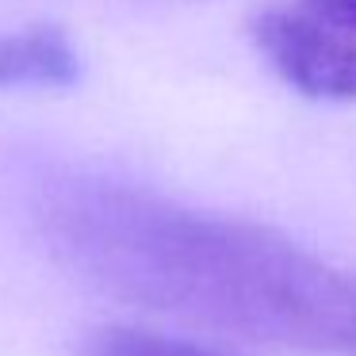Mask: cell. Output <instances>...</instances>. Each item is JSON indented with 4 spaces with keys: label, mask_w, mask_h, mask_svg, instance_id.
I'll return each instance as SVG.
<instances>
[{
    "label": "cell",
    "mask_w": 356,
    "mask_h": 356,
    "mask_svg": "<svg viewBox=\"0 0 356 356\" xmlns=\"http://www.w3.org/2000/svg\"><path fill=\"white\" fill-rule=\"evenodd\" d=\"M253 39L291 88L318 100L356 104V35L310 12H261Z\"/></svg>",
    "instance_id": "2"
},
{
    "label": "cell",
    "mask_w": 356,
    "mask_h": 356,
    "mask_svg": "<svg viewBox=\"0 0 356 356\" xmlns=\"http://www.w3.org/2000/svg\"><path fill=\"white\" fill-rule=\"evenodd\" d=\"M302 12L356 35V0H302Z\"/></svg>",
    "instance_id": "5"
},
{
    "label": "cell",
    "mask_w": 356,
    "mask_h": 356,
    "mask_svg": "<svg viewBox=\"0 0 356 356\" xmlns=\"http://www.w3.org/2000/svg\"><path fill=\"white\" fill-rule=\"evenodd\" d=\"M77 77V50L58 27L35 24L0 35V88H70Z\"/></svg>",
    "instance_id": "3"
},
{
    "label": "cell",
    "mask_w": 356,
    "mask_h": 356,
    "mask_svg": "<svg viewBox=\"0 0 356 356\" xmlns=\"http://www.w3.org/2000/svg\"><path fill=\"white\" fill-rule=\"evenodd\" d=\"M85 356H234V353L200 345V341L169 337V333L157 330H138V325H104L88 337Z\"/></svg>",
    "instance_id": "4"
},
{
    "label": "cell",
    "mask_w": 356,
    "mask_h": 356,
    "mask_svg": "<svg viewBox=\"0 0 356 356\" xmlns=\"http://www.w3.org/2000/svg\"><path fill=\"white\" fill-rule=\"evenodd\" d=\"M50 253L123 302L261 345L356 356V276L245 218L100 177H62L35 207Z\"/></svg>",
    "instance_id": "1"
}]
</instances>
